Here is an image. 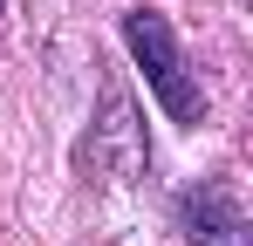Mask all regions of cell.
Returning <instances> with one entry per match:
<instances>
[{
    "mask_svg": "<svg viewBox=\"0 0 253 246\" xmlns=\"http://www.w3.org/2000/svg\"><path fill=\"white\" fill-rule=\"evenodd\" d=\"M185 233L192 246H247V219H240V199L226 192V185H199V192H185Z\"/></svg>",
    "mask_w": 253,
    "mask_h": 246,
    "instance_id": "2",
    "label": "cell"
},
{
    "mask_svg": "<svg viewBox=\"0 0 253 246\" xmlns=\"http://www.w3.org/2000/svg\"><path fill=\"white\" fill-rule=\"evenodd\" d=\"M124 41L137 55V69H144V82H151V96L165 103V117L171 123H206V89L185 69V48H178L165 14L158 7H130L124 14Z\"/></svg>",
    "mask_w": 253,
    "mask_h": 246,
    "instance_id": "1",
    "label": "cell"
}]
</instances>
